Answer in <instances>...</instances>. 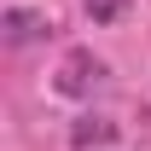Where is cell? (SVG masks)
<instances>
[{
    "mask_svg": "<svg viewBox=\"0 0 151 151\" xmlns=\"http://www.w3.org/2000/svg\"><path fill=\"white\" fill-rule=\"evenodd\" d=\"M0 29H6L12 47H29V41H47V35H52V18L35 12V6H6V12H0Z\"/></svg>",
    "mask_w": 151,
    "mask_h": 151,
    "instance_id": "6da1fadb",
    "label": "cell"
},
{
    "mask_svg": "<svg viewBox=\"0 0 151 151\" xmlns=\"http://www.w3.org/2000/svg\"><path fill=\"white\" fill-rule=\"evenodd\" d=\"M99 76H105V64H99V58L76 52L70 64H64V81H58V87H64V93H87V81H99Z\"/></svg>",
    "mask_w": 151,
    "mask_h": 151,
    "instance_id": "7a4b0ae2",
    "label": "cell"
},
{
    "mask_svg": "<svg viewBox=\"0 0 151 151\" xmlns=\"http://www.w3.org/2000/svg\"><path fill=\"white\" fill-rule=\"evenodd\" d=\"M105 139H116V128L99 116V128H76V145H105Z\"/></svg>",
    "mask_w": 151,
    "mask_h": 151,
    "instance_id": "3957f363",
    "label": "cell"
},
{
    "mask_svg": "<svg viewBox=\"0 0 151 151\" xmlns=\"http://www.w3.org/2000/svg\"><path fill=\"white\" fill-rule=\"evenodd\" d=\"M116 12H122V0H87V18L93 23H111Z\"/></svg>",
    "mask_w": 151,
    "mask_h": 151,
    "instance_id": "277c9868",
    "label": "cell"
}]
</instances>
